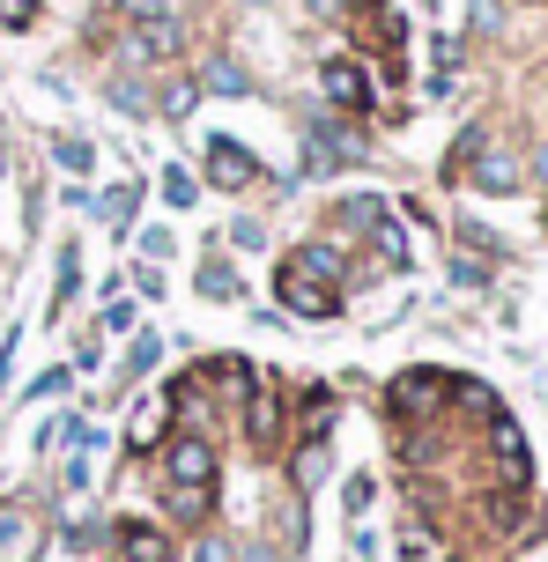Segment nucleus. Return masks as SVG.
<instances>
[{
  "instance_id": "obj_1",
  "label": "nucleus",
  "mask_w": 548,
  "mask_h": 562,
  "mask_svg": "<svg viewBox=\"0 0 548 562\" xmlns=\"http://www.w3.org/2000/svg\"><path fill=\"white\" fill-rule=\"evenodd\" d=\"M164 488H171L178 518L201 526L208 504H215V451H208V437H178V445L164 451Z\"/></svg>"
},
{
  "instance_id": "obj_2",
  "label": "nucleus",
  "mask_w": 548,
  "mask_h": 562,
  "mask_svg": "<svg viewBox=\"0 0 548 562\" xmlns=\"http://www.w3.org/2000/svg\"><path fill=\"white\" fill-rule=\"evenodd\" d=\"M275 289H282V304L297 311V318H334V311H342V281L312 274V267H297V259L282 267V281H275Z\"/></svg>"
},
{
  "instance_id": "obj_3",
  "label": "nucleus",
  "mask_w": 548,
  "mask_h": 562,
  "mask_svg": "<svg viewBox=\"0 0 548 562\" xmlns=\"http://www.w3.org/2000/svg\"><path fill=\"white\" fill-rule=\"evenodd\" d=\"M208 178L231 186V193H245V186L260 178V164H253V148H237L231 134H215V140H208Z\"/></svg>"
},
{
  "instance_id": "obj_4",
  "label": "nucleus",
  "mask_w": 548,
  "mask_h": 562,
  "mask_svg": "<svg viewBox=\"0 0 548 562\" xmlns=\"http://www.w3.org/2000/svg\"><path fill=\"white\" fill-rule=\"evenodd\" d=\"M318 82H326V97H334L342 112H371V75H364L356 59H326Z\"/></svg>"
},
{
  "instance_id": "obj_5",
  "label": "nucleus",
  "mask_w": 548,
  "mask_h": 562,
  "mask_svg": "<svg viewBox=\"0 0 548 562\" xmlns=\"http://www.w3.org/2000/svg\"><path fill=\"white\" fill-rule=\"evenodd\" d=\"M312 170H326V164H356L364 156V134H348L342 119H312Z\"/></svg>"
},
{
  "instance_id": "obj_6",
  "label": "nucleus",
  "mask_w": 548,
  "mask_h": 562,
  "mask_svg": "<svg viewBox=\"0 0 548 562\" xmlns=\"http://www.w3.org/2000/svg\"><path fill=\"white\" fill-rule=\"evenodd\" d=\"M437 400H445V378H437V370L393 378V415H423V407H437Z\"/></svg>"
},
{
  "instance_id": "obj_7",
  "label": "nucleus",
  "mask_w": 548,
  "mask_h": 562,
  "mask_svg": "<svg viewBox=\"0 0 548 562\" xmlns=\"http://www.w3.org/2000/svg\"><path fill=\"white\" fill-rule=\"evenodd\" d=\"M30 555H37V518L0 504V562H30Z\"/></svg>"
},
{
  "instance_id": "obj_8",
  "label": "nucleus",
  "mask_w": 548,
  "mask_h": 562,
  "mask_svg": "<svg viewBox=\"0 0 548 562\" xmlns=\"http://www.w3.org/2000/svg\"><path fill=\"white\" fill-rule=\"evenodd\" d=\"M178 53V23L171 15H142V30L126 37V59H171Z\"/></svg>"
},
{
  "instance_id": "obj_9",
  "label": "nucleus",
  "mask_w": 548,
  "mask_h": 562,
  "mask_svg": "<svg viewBox=\"0 0 548 562\" xmlns=\"http://www.w3.org/2000/svg\"><path fill=\"white\" fill-rule=\"evenodd\" d=\"M490 445H496V467H504V481L519 488V481H526V437H519L504 415H496V422H490Z\"/></svg>"
},
{
  "instance_id": "obj_10",
  "label": "nucleus",
  "mask_w": 548,
  "mask_h": 562,
  "mask_svg": "<svg viewBox=\"0 0 548 562\" xmlns=\"http://www.w3.org/2000/svg\"><path fill=\"white\" fill-rule=\"evenodd\" d=\"M119 555L126 562H171V540L156 526H119Z\"/></svg>"
},
{
  "instance_id": "obj_11",
  "label": "nucleus",
  "mask_w": 548,
  "mask_h": 562,
  "mask_svg": "<svg viewBox=\"0 0 548 562\" xmlns=\"http://www.w3.org/2000/svg\"><path fill=\"white\" fill-rule=\"evenodd\" d=\"M474 186H482V193H512V186H519V156H504V148H482V164H474Z\"/></svg>"
},
{
  "instance_id": "obj_12",
  "label": "nucleus",
  "mask_w": 548,
  "mask_h": 562,
  "mask_svg": "<svg viewBox=\"0 0 548 562\" xmlns=\"http://www.w3.org/2000/svg\"><path fill=\"white\" fill-rule=\"evenodd\" d=\"M245 429H253V445H275V437H282V407H275V393H253Z\"/></svg>"
},
{
  "instance_id": "obj_13",
  "label": "nucleus",
  "mask_w": 548,
  "mask_h": 562,
  "mask_svg": "<svg viewBox=\"0 0 548 562\" xmlns=\"http://www.w3.org/2000/svg\"><path fill=\"white\" fill-rule=\"evenodd\" d=\"M297 267H312V274L342 281V252H334V245H304V252H297Z\"/></svg>"
},
{
  "instance_id": "obj_14",
  "label": "nucleus",
  "mask_w": 548,
  "mask_h": 562,
  "mask_svg": "<svg viewBox=\"0 0 548 562\" xmlns=\"http://www.w3.org/2000/svg\"><path fill=\"white\" fill-rule=\"evenodd\" d=\"M208 89H223V97H245V75H237L231 59H215V67H208Z\"/></svg>"
},
{
  "instance_id": "obj_15",
  "label": "nucleus",
  "mask_w": 548,
  "mask_h": 562,
  "mask_svg": "<svg viewBox=\"0 0 548 562\" xmlns=\"http://www.w3.org/2000/svg\"><path fill=\"white\" fill-rule=\"evenodd\" d=\"M193 193H201V186H193L186 170H164V200H171V207H193Z\"/></svg>"
},
{
  "instance_id": "obj_16",
  "label": "nucleus",
  "mask_w": 548,
  "mask_h": 562,
  "mask_svg": "<svg viewBox=\"0 0 548 562\" xmlns=\"http://www.w3.org/2000/svg\"><path fill=\"white\" fill-rule=\"evenodd\" d=\"M134 200H142L134 186H119V193H104V200H97V215H112V223H126V215H134Z\"/></svg>"
},
{
  "instance_id": "obj_17",
  "label": "nucleus",
  "mask_w": 548,
  "mask_h": 562,
  "mask_svg": "<svg viewBox=\"0 0 548 562\" xmlns=\"http://www.w3.org/2000/svg\"><path fill=\"white\" fill-rule=\"evenodd\" d=\"M0 23H8V30H30V23H37V0H0Z\"/></svg>"
},
{
  "instance_id": "obj_18",
  "label": "nucleus",
  "mask_w": 548,
  "mask_h": 562,
  "mask_svg": "<svg viewBox=\"0 0 548 562\" xmlns=\"http://www.w3.org/2000/svg\"><path fill=\"white\" fill-rule=\"evenodd\" d=\"M201 289L208 296H237V274L231 267H201Z\"/></svg>"
},
{
  "instance_id": "obj_19",
  "label": "nucleus",
  "mask_w": 548,
  "mask_h": 562,
  "mask_svg": "<svg viewBox=\"0 0 548 562\" xmlns=\"http://www.w3.org/2000/svg\"><path fill=\"white\" fill-rule=\"evenodd\" d=\"M193 562H237V548H231V540H223V533H208L201 548H193Z\"/></svg>"
},
{
  "instance_id": "obj_20",
  "label": "nucleus",
  "mask_w": 548,
  "mask_h": 562,
  "mask_svg": "<svg viewBox=\"0 0 548 562\" xmlns=\"http://www.w3.org/2000/svg\"><path fill=\"white\" fill-rule=\"evenodd\" d=\"M318 474H326V451H318V445H312V451H297V481H304V488H312Z\"/></svg>"
},
{
  "instance_id": "obj_21",
  "label": "nucleus",
  "mask_w": 548,
  "mask_h": 562,
  "mask_svg": "<svg viewBox=\"0 0 548 562\" xmlns=\"http://www.w3.org/2000/svg\"><path fill=\"white\" fill-rule=\"evenodd\" d=\"M59 164H67V170H89V140H59Z\"/></svg>"
},
{
  "instance_id": "obj_22",
  "label": "nucleus",
  "mask_w": 548,
  "mask_h": 562,
  "mask_svg": "<svg viewBox=\"0 0 548 562\" xmlns=\"http://www.w3.org/2000/svg\"><path fill=\"white\" fill-rule=\"evenodd\" d=\"M541 186H548V148H541Z\"/></svg>"
},
{
  "instance_id": "obj_23",
  "label": "nucleus",
  "mask_w": 548,
  "mask_h": 562,
  "mask_svg": "<svg viewBox=\"0 0 548 562\" xmlns=\"http://www.w3.org/2000/svg\"><path fill=\"white\" fill-rule=\"evenodd\" d=\"M348 8H378V0H348Z\"/></svg>"
},
{
  "instance_id": "obj_24",
  "label": "nucleus",
  "mask_w": 548,
  "mask_h": 562,
  "mask_svg": "<svg viewBox=\"0 0 548 562\" xmlns=\"http://www.w3.org/2000/svg\"><path fill=\"white\" fill-rule=\"evenodd\" d=\"M245 562H267V555H245Z\"/></svg>"
}]
</instances>
